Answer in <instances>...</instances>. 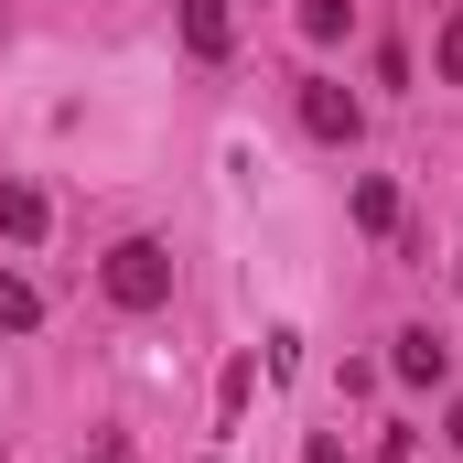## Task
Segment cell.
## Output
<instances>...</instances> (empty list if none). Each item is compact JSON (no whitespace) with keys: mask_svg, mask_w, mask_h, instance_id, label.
<instances>
[{"mask_svg":"<svg viewBox=\"0 0 463 463\" xmlns=\"http://www.w3.org/2000/svg\"><path fill=\"white\" fill-rule=\"evenodd\" d=\"M98 280H109L118 313H162V302H173V248H162V237H118Z\"/></svg>","mask_w":463,"mask_h":463,"instance_id":"cell-1","label":"cell"},{"mask_svg":"<svg viewBox=\"0 0 463 463\" xmlns=\"http://www.w3.org/2000/svg\"><path fill=\"white\" fill-rule=\"evenodd\" d=\"M388 366H399L410 388H442V377H453V345H442L431 324H410V335H388Z\"/></svg>","mask_w":463,"mask_h":463,"instance_id":"cell-2","label":"cell"},{"mask_svg":"<svg viewBox=\"0 0 463 463\" xmlns=\"http://www.w3.org/2000/svg\"><path fill=\"white\" fill-rule=\"evenodd\" d=\"M302 129H313V140H355V129H366V109H355L335 76H313V87H302Z\"/></svg>","mask_w":463,"mask_h":463,"instance_id":"cell-3","label":"cell"},{"mask_svg":"<svg viewBox=\"0 0 463 463\" xmlns=\"http://www.w3.org/2000/svg\"><path fill=\"white\" fill-rule=\"evenodd\" d=\"M227 43H237V0H184V54H205V65H216Z\"/></svg>","mask_w":463,"mask_h":463,"instance_id":"cell-4","label":"cell"},{"mask_svg":"<svg viewBox=\"0 0 463 463\" xmlns=\"http://www.w3.org/2000/svg\"><path fill=\"white\" fill-rule=\"evenodd\" d=\"M43 227H54V205H43V184H0V237H11V248H33Z\"/></svg>","mask_w":463,"mask_h":463,"instance_id":"cell-5","label":"cell"},{"mask_svg":"<svg viewBox=\"0 0 463 463\" xmlns=\"http://www.w3.org/2000/svg\"><path fill=\"white\" fill-rule=\"evenodd\" d=\"M355 227H366V237L399 227V184H388V173H355Z\"/></svg>","mask_w":463,"mask_h":463,"instance_id":"cell-6","label":"cell"},{"mask_svg":"<svg viewBox=\"0 0 463 463\" xmlns=\"http://www.w3.org/2000/svg\"><path fill=\"white\" fill-rule=\"evenodd\" d=\"M33 324H43V291L22 269H0V335H33Z\"/></svg>","mask_w":463,"mask_h":463,"instance_id":"cell-7","label":"cell"},{"mask_svg":"<svg viewBox=\"0 0 463 463\" xmlns=\"http://www.w3.org/2000/svg\"><path fill=\"white\" fill-rule=\"evenodd\" d=\"M302 33H313V43H345V33H355V0H302Z\"/></svg>","mask_w":463,"mask_h":463,"instance_id":"cell-8","label":"cell"},{"mask_svg":"<svg viewBox=\"0 0 463 463\" xmlns=\"http://www.w3.org/2000/svg\"><path fill=\"white\" fill-rule=\"evenodd\" d=\"M431 65H442V87H463V11L442 22V54H431Z\"/></svg>","mask_w":463,"mask_h":463,"instance_id":"cell-9","label":"cell"},{"mask_svg":"<svg viewBox=\"0 0 463 463\" xmlns=\"http://www.w3.org/2000/svg\"><path fill=\"white\" fill-rule=\"evenodd\" d=\"M453 442H463V399H453Z\"/></svg>","mask_w":463,"mask_h":463,"instance_id":"cell-10","label":"cell"}]
</instances>
